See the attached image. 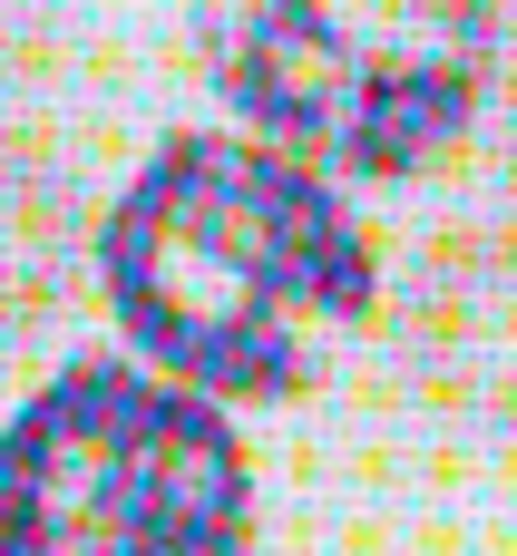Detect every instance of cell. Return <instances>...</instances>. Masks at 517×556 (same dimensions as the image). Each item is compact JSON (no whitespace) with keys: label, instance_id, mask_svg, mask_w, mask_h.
I'll use <instances>...</instances> for the list:
<instances>
[{"label":"cell","instance_id":"obj_1","mask_svg":"<svg viewBox=\"0 0 517 556\" xmlns=\"http://www.w3.org/2000/svg\"><path fill=\"white\" fill-rule=\"evenodd\" d=\"M98 274L137 352L225 401H303L381 303L362 215L244 137H166L117 195Z\"/></svg>","mask_w":517,"mask_h":556},{"label":"cell","instance_id":"obj_2","mask_svg":"<svg viewBox=\"0 0 517 556\" xmlns=\"http://www.w3.org/2000/svg\"><path fill=\"white\" fill-rule=\"evenodd\" d=\"M205 78L283 147L342 176L440 166L489 78L499 0H196Z\"/></svg>","mask_w":517,"mask_h":556},{"label":"cell","instance_id":"obj_3","mask_svg":"<svg viewBox=\"0 0 517 556\" xmlns=\"http://www.w3.org/2000/svg\"><path fill=\"white\" fill-rule=\"evenodd\" d=\"M244 538V440L127 362L59 371L0 430V556H225Z\"/></svg>","mask_w":517,"mask_h":556},{"label":"cell","instance_id":"obj_4","mask_svg":"<svg viewBox=\"0 0 517 556\" xmlns=\"http://www.w3.org/2000/svg\"><path fill=\"white\" fill-rule=\"evenodd\" d=\"M391 342L411 391L440 420L517 440V235H440L391 303Z\"/></svg>","mask_w":517,"mask_h":556},{"label":"cell","instance_id":"obj_5","mask_svg":"<svg viewBox=\"0 0 517 556\" xmlns=\"http://www.w3.org/2000/svg\"><path fill=\"white\" fill-rule=\"evenodd\" d=\"M78 244H88V225H78L68 166L29 137H0V342L39 332L68 303Z\"/></svg>","mask_w":517,"mask_h":556},{"label":"cell","instance_id":"obj_6","mask_svg":"<svg viewBox=\"0 0 517 556\" xmlns=\"http://www.w3.org/2000/svg\"><path fill=\"white\" fill-rule=\"evenodd\" d=\"M49 10H59V0H0V78H20V68L49 49Z\"/></svg>","mask_w":517,"mask_h":556},{"label":"cell","instance_id":"obj_7","mask_svg":"<svg viewBox=\"0 0 517 556\" xmlns=\"http://www.w3.org/2000/svg\"><path fill=\"white\" fill-rule=\"evenodd\" d=\"M499 156H508V186H517V78H508V137H499Z\"/></svg>","mask_w":517,"mask_h":556}]
</instances>
